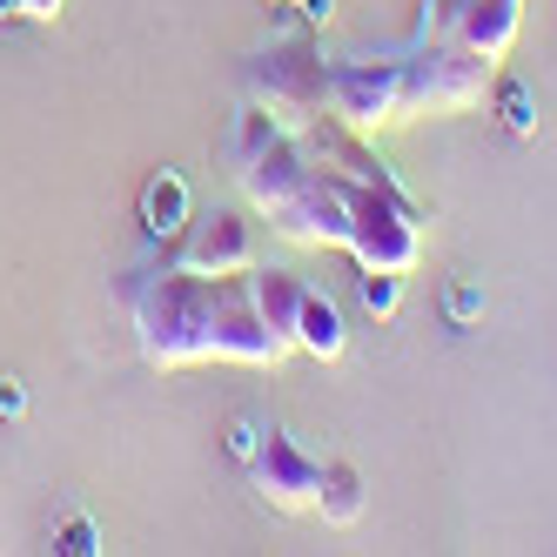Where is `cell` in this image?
I'll list each match as a JSON object with an SVG mask.
<instances>
[{
    "instance_id": "8",
    "label": "cell",
    "mask_w": 557,
    "mask_h": 557,
    "mask_svg": "<svg viewBox=\"0 0 557 557\" xmlns=\"http://www.w3.org/2000/svg\"><path fill=\"white\" fill-rule=\"evenodd\" d=\"M497 114H504V128H510L517 141L537 135V95H531L524 82H504V88H497Z\"/></svg>"
},
{
    "instance_id": "6",
    "label": "cell",
    "mask_w": 557,
    "mask_h": 557,
    "mask_svg": "<svg viewBox=\"0 0 557 557\" xmlns=\"http://www.w3.org/2000/svg\"><path fill=\"white\" fill-rule=\"evenodd\" d=\"M302 289L309 283H296V275H283V269H269V275H249V296H256V315L275 330V336H289V323H296V309H302Z\"/></svg>"
},
{
    "instance_id": "16",
    "label": "cell",
    "mask_w": 557,
    "mask_h": 557,
    "mask_svg": "<svg viewBox=\"0 0 557 557\" xmlns=\"http://www.w3.org/2000/svg\"><path fill=\"white\" fill-rule=\"evenodd\" d=\"M0 21H21V8H14V0H0Z\"/></svg>"
},
{
    "instance_id": "10",
    "label": "cell",
    "mask_w": 557,
    "mask_h": 557,
    "mask_svg": "<svg viewBox=\"0 0 557 557\" xmlns=\"http://www.w3.org/2000/svg\"><path fill=\"white\" fill-rule=\"evenodd\" d=\"M54 550H67V557H95V550H101V531H95V517H82V510H74L67 524L54 531Z\"/></svg>"
},
{
    "instance_id": "5",
    "label": "cell",
    "mask_w": 557,
    "mask_h": 557,
    "mask_svg": "<svg viewBox=\"0 0 557 557\" xmlns=\"http://www.w3.org/2000/svg\"><path fill=\"white\" fill-rule=\"evenodd\" d=\"M188 182L175 175V169H162V175H148V188H141V228L154 235V243H175V235L188 228Z\"/></svg>"
},
{
    "instance_id": "7",
    "label": "cell",
    "mask_w": 557,
    "mask_h": 557,
    "mask_svg": "<svg viewBox=\"0 0 557 557\" xmlns=\"http://www.w3.org/2000/svg\"><path fill=\"white\" fill-rule=\"evenodd\" d=\"M315 510H323V524H356L363 517V476H356V463H323Z\"/></svg>"
},
{
    "instance_id": "13",
    "label": "cell",
    "mask_w": 557,
    "mask_h": 557,
    "mask_svg": "<svg viewBox=\"0 0 557 557\" xmlns=\"http://www.w3.org/2000/svg\"><path fill=\"white\" fill-rule=\"evenodd\" d=\"M0 417H27V389L14 376H0Z\"/></svg>"
},
{
    "instance_id": "15",
    "label": "cell",
    "mask_w": 557,
    "mask_h": 557,
    "mask_svg": "<svg viewBox=\"0 0 557 557\" xmlns=\"http://www.w3.org/2000/svg\"><path fill=\"white\" fill-rule=\"evenodd\" d=\"M14 8H21V21H54L61 0H14Z\"/></svg>"
},
{
    "instance_id": "12",
    "label": "cell",
    "mask_w": 557,
    "mask_h": 557,
    "mask_svg": "<svg viewBox=\"0 0 557 557\" xmlns=\"http://www.w3.org/2000/svg\"><path fill=\"white\" fill-rule=\"evenodd\" d=\"M256 450H262V423L256 417H235L228 423V457L235 463H256Z\"/></svg>"
},
{
    "instance_id": "9",
    "label": "cell",
    "mask_w": 557,
    "mask_h": 557,
    "mask_svg": "<svg viewBox=\"0 0 557 557\" xmlns=\"http://www.w3.org/2000/svg\"><path fill=\"white\" fill-rule=\"evenodd\" d=\"M356 289H363V309L376 315V323H389V315L404 309V275H396V269H363Z\"/></svg>"
},
{
    "instance_id": "1",
    "label": "cell",
    "mask_w": 557,
    "mask_h": 557,
    "mask_svg": "<svg viewBox=\"0 0 557 557\" xmlns=\"http://www.w3.org/2000/svg\"><path fill=\"white\" fill-rule=\"evenodd\" d=\"M323 95L349 128H376V122H396V114L410 108V67L336 61V67H323Z\"/></svg>"
},
{
    "instance_id": "14",
    "label": "cell",
    "mask_w": 557,
    "mask_h": 557,
    "mask_svg": "<svg viewBox=\"0 0 557 557\" xmlns=\"http://www.w3.org/2000/svg\"><path fill=\"white\" fill-rule=\"evenodd\" d=\"M296 8H302V21H309V27H330V14H336V0H296Z\"/></svg>"
},
{
    "instance_id": "11",
    "label": "cell",
    "mask_w": 557,
    "mask_h": 557,
    "mask_svg": "<svg viewBox=\"0 0 557 557\" xmlns=\"http://www.w3.org/2000/svg\"><path fill=\"white\" fill-rule=\"evenodd\" d=\"M444 315H450V330H470L476 315H484V289H476V283H450V296H444Z\"/></svg>"
},
{
    "instance_id": "3",
    "label": "cell",
    "mask_w": 557,
    "mask_h": 557,
    "mask_svg": "<svg viewBox=\"0 0 557 557\" xmlns=\"http://www.w3.org/2000/svg\"><path fill=\"white\" fill-rule=\"evenodd\" d=\"M182 262L195 269V275H243L249 262H256V235H249V222H235V215H215L195 243L182 249Z\"/></svg>"
},
{
    "instance_id": "2",
    "label": "cell",
    "mask_w": 557,
    "mask_h": 557,
    "mask_svg": "<svg viewBox=\"0 0 557 557\" xmlns=\"http://www.w3.org/2000/svg\"><path fill=\"white\" fill-rule=\"evenodd\" d=\"M256 484L275 510H302L315 504V484H323V463H315L289 430H269V444L256 450Z\"/></svg>"
},
{
    "instance_id": "4",
    "label": "cell",
    "mask_w": 557,
    "mask_h": 557,
    "mask_svg": "<svg viewBox=\"0 0 557 557\" xmlns=\"http://www.w3.org/2000/svg\"><path fill=\"white\" fill-rule=\"evenodd\" d=\"M289 343L309 349V356H323V363H336V356L349 349V330H343V309L330 296H315L302 289V309H296V323H289Z\"/></svg>"
}]
</instances>
